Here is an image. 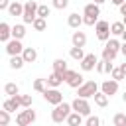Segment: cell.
Returning a JSON list of instances; mask_svg holds the SVG:
<instances>
[{
    "instance_id": "obj_1",
    "label": "cell",
    "mask_w": 126,
    "mask_h": 126,
    "mask_svg": "<svg viewBox=\"0 0 126 126\" xmlns=\"http://www.w3.org/2000/svg\"><path fill=\"white\" fill-rule=\"evenodd\" d=\"M73 112V106L69 104V102H59V104H55V108L51 110V120L55 122V124H61V122H65L67 120V116Z\"/></svg>"
},
{
    "instance_id": "obj_2",
    "label": "cell",
    "mask_w": 126,
    "mask_h": 126,
    "mask_svg": "<svg viewBox=\"0 0 126 126\" xmlns=\"http://www.w3.org/2000/svg\"><path fill=\"white\" fill-rule=\"evenodd\" d=\"M37 8H39V4L35 0H28L24 4V14H22L24 24H33V20L37 18Z\"/></svg>"
},
{
    "instance_id": "obj_3",
    "label": "cell",
    "mask_w": 126,
    "mask_h": 126,
    "mask_svg": "<svg viewBox=\"0 0 126 126\" xmlns=\"http://www.w3.org/2000/svg\"><path fill=\"white\" fill-rule=\"evenodd\" d=\"M63 79H65V83H67L71 89H79V87L85 83V77H83L81 73H77V71H71V69H67V71L63 73Z\"/></svg>"
},
{
    "instance_id": "obj_4",
    "label": "cell",
    "mask_w": 126,
    "mask_h": 126,
    "mask_svg": "<svg viewBox=\"0 0 126 126\" xmlns=\"http://www.w3.org/2000/svg\"><path fill=\"white\" fill-rule=\"evenodd\" d=\"M96 91H98V85H96L94 81H85V83L77 89V96H83V98H93Z\"/></svg>"
},
{
    "instance_id": "obj_5",
    "label": "cell",
    "mask_w": 126,
    "mask_h": 126,
    "mask_svg": "<svg viewBox=\"0 0 126 126\" xmlns=\"http://www.w3.org/2000/svg\"><path fill=\"white\" fill-rule=\"evenodd\" d=\"M94 32H96V37H98L100 41H108L110 35H112V32H110V24H108L106 20H98L96 26H94Z\"/></svg>"
},
{
    "instance_id": "obj_6",
    "label": "cell",
    "mask_w": 126,
    "mask_h": 126,
    "mask_svg": "<svg viewBox=\"0 0 126 126\" xmlns=\"http://www.w3.org/2000/svg\"><path fill=\"white\" fill-rule=\"evenodd\" d=\"M33 122H35V110H32V106H28L26 110H22L16 116V124L18 126H30Z\"/></svg>"
},
{
    "instance_id": "obj_7",
    "label": "cell",
    "mask_w": 126,
    "mask_h": 126,
    "mask_svg": "<svg viewBox=\"0 0 126 126\" xmlns=\"http://www.w3.org/2000/svg\"><path fill=\"white\" fill-rule=\"evenodd\" d=\"M43 98L49 102V104H59V102H63V94H61V91L57 89V87H47L45 91H43Z\"/></svg>"
},
{
    "instance_id": "obj_8",
    "label": "cell",
    "mask_w": 126,
    "mask_h": 126,
    "mask_svg": "<svg viewBox=\"0 0 126 126\" xmlns=\"http://www.w3.org/2000/svg\"><path fill=\"white\" fill-rule=\"evenodd\" d=\"M71 106H73V110L81 112L83 116H89V114H91V104H89V98L77 96V98H75V100L71 102Z\"/></svg>"
},
{
    "instance_id": "obj_9",
    "label": "cell",
    "mask_w": 126,
    "mask_h": 126,
    "mask_svg": "<svg viewBox=\"0 0 126 126\" xmlns=\"http://www.w3.org/2000/svg\"><path fill=\"white\" fill-rule=\"evenodd\" d=\"M79 63H81V69H83V71H94V69H96L98 59H96V55H94V53H87Z\"/></svg>"
},
{
    "instance_id": "obj_10",
    "label": "cell",
    "mask_w": 126,
    "mask_h": 126,
    "mask_svg": "<svg viewBox=\"0 0 126 126\" xmlns=\"http://www.w3.org/2000/svg\"><path fill=\"white\" fill-rule=\"evenodd\" d=\"M22 51H24L22 39H16V37H12V39L6 43V53H8V55H22Z\"/></svg>"
},
{
    "instance_id": "obj_11",
    "label": "cell",
    "mask_w": 126,
    "mask_h": 126,
    "mask_svg": "<svg viewBox=\"0 0 126 126\" xmlns=\"http://www.w3.org/2000/svg\"><path fill=\"white\" fill-rule=\"evenodd\" d=\"M22 106V100H20V94H14V96H8L4 102H2V108H6L8 112H16L18 108Z\"/></svg>"
},
{
    "instance_id": "obj_12",
    "label": "cell",
    "mask_w": 126,
    "mask_h": 126,
    "mask_svg": "<svg viewBox=\"0 0 126 126\" xmlns=\"http://www.w3.org/2000/svg\"><path fill=\"white\" fill-rule=\"evenodd\" d=\"M100 91L106 93L108 96L116 94V93H118V81H116V79H108V81H104V83L100 85Z\"/></svg>"
},
{
    "instance_id": "obj_13",
    "label": "cell",
    "mask_w": 126,
    "mask_h": 126,
    "mask_svg": "<svg viewBox=\"0 0 126 126\" xmlns=\"http://www.w3.org/2000/svg\"><path fill=\"white\" fill-rule=\"evenodd\" d=\"M71 43L73 45H77V47H85L87 45V35H85V32H73V35H71Z\"/></svg>"
},
{
    "instance_id": "obj_14",
    "label": "cell",
    "mask_w": 126,
    "mask_h": 126,
    "mask_svg": "<svg viewBox=\"0 0 126 126\" xmlns=\"http://www.w3.org/2000/svg\"><path fill=\"white\" fill-rule=\"evenodd\" d=\"M83 14H85V16H100V4H96V2H89V4H85Z\"/></svg>"
},
{
    "instance_id": "obj_15",
    "label": "cell",
    "mask_w": 126,
    "mask_h": 126,
    "mask_svg": "<svg viewBox=\"0 0 126 126\" xmlns=\"http://www.w3.org/2000/svg\"><path fill=\"white\" fill-rule=\"evenodd\" d=\"M10 37H12V26L6 24V22H2V24H0V41L8 43Z\"/></svg>"
},
{
    "instance_id": "obj_16",
    "label": "cell",
    "mask_w": 126,
    "mask_h": 126,
    "mask_svg": "<svg viewBox=\"0 0 126 126\" xmlns=\"http://www.w3.org/2000/svg\"><path fill=\"white\" fill-rule=\"evenodd\" d=\"M67 24H69V28H73V30H79V28L83 26V16H79L77 12H73V14H69V18H67Z\"/></svg>"
},
{
    "instance_id": "obj_17",
    "label": "cell",
    "mask_w": 126,
    "mask_h": 126,
    "mask_svg": "<svg viewBox=\"0 0 126 126\" xmlns=\"http://www.w3.org/2000/svg\"><path fill=\"white\" fill-rule=\"evenodd\" d=\"M118 53H120L118 49H114V47H110V45L104 43V47H102V59H106V61H114Z\"/></svg>"
},
{
    "instance_id": "obj_18",
    "label": "cell",
    "mask_w": 126,
    "mask_h": 126,
    "mask_svg": "<svg viewBox=\"0 0 126 126\" xmlns=\"http://www.w3.org/2000/svg\"><path fill=\"white\" fill-rule=\"evenodd\" d=\"M24 65H26V59H24L22 55H10V69L20 71Z\"/></svg>"
},
{
    "instance_id": "obj_19",
    "label": "cell",
    "mask_w": 126,
    "mask_h": 126,
    "mask_svg": "<svg viewBox=\"0 0 126 126\" xmlns=\"http://www.w3.org/2000/svg\"><path fill=\"white\" fill-rule=\"evenodd\" d=\"M93 98H94V104H96V106H100V108H104V106L108 104V98H110V96H108L106 93H102V91H96Z\"/></svg>"
},
{
    "instance_id": "obj_20",
    "label": "cell",
    "mask_w": 126,
    "mask_h": 126,
    "mask_svg": "<svg viewBox=\"0 0 126 126\" xmlns=\"http://www.w3.org/2000/svg\"><path fill=\"white\" fill-rule=\"evenodd\" d=\"M69 126H81L83 124V114L81 112H77V110H73L69 116H67V120H65Z\"/></svg>"
},
{
    "instance_id": "obj_21",
    "label": "cell",
    "mask_w": 126,
    "mask_h": 126,
    "mask_svg": "<svg viewBox=\"0 0 126 126\" xmlns=\"http://www.w3.org/2000/svg\"><path fill=\"white\" fill-rule=\"evenodd\" d=\"M8 14H10V16H22V14H24V4H20L18 0L10 2V6H8Z\"/></svg>"
},
{
    "instance_id": "obj_22",
    "label": "cell",
    "mask_w": 126,
    "mask_h": 126,
    "mask_svg": "<svg viewBox=\"0 0 126 126\" xmlns=\"http://www.w3.org/2000/svg\"><path fill=\"white\" fill-rule=\"evenodd\" d=\"M22 57L26 59V63H33V61L37 59V51H35V47H24Z\"/></svg>"
},
{
    "instance_id": "obj_23",
    "label": "cell",
    "mask_w": 126,
    "mask_h": 126,
    "mask_svg": "<svg viewBox=\"0 0 126 126\" xmlns=\"http://www.w3.org/2000/svg\"><path fill=\"white\" fill-rule=\"evenodd\" d=\"M63 81H65V79H63V75L53 71V73L47 77V87H57V89H59V85H61Z\"/></svg>"
},
{
    "instance_id": "obj_24",
    "label": "cell",
    "mask_w": 126,
    "mask_h": 126,
    "mask_svg": "<svg viewBox=\"0 0 126 126\" xmlns=\"http://www.w3.org/2000/svg\"><path fill=\"white\" fill-rule=\"evenodd\" d=\"M124 30H126L124 22H112V24H110V32H112V35H114V37L122 35V33H124Z\"/></svg>"
},
{
    "instance_id": "obj_25",
    "label": "cell",
    "mask_w": 126,
    "mask_h": 126,
    "mask_svg": "<svg viewBox=\"0 0 126 126\" xmlns=\"http://www.w3.org/2000/svg\"><path fill=\"white\" fill-rule=\"evenodd\" d=\"M24 35H26V26H24V24H16V26H12V37L22 39Z\"/></svg>"
},
{
    "instance_id": "obj_26",
    "label": "cell",
    "mask_w": 126,
    "mask_h": 126,
    "mask_svg": "<svg viewBox=\"0 0 126 126\" xmlns=\"http://www.w3.org/2000/svg\"><path fill=\"white\" fill-rule=\"evenodd\" d=\"M67 69H69V67H67V61H65V59H55V61H53V71H55V73H61V75H63Z\"/></svg>"
},
{
    "instance_id": "obj_27",
    "label": "cell",
    "mask_w": 126,
    "mask_h": 126,
    "mask_svg": "<svg viewBox=\"0 0 126 126\" xmlns=\"http://www.w3.org/2000/svg\"><path fill=\"white\" fill-rule=\"evenodd\" d=\"M32 26H33V30H35V32H43V30L47 28V18H39V16H37V18L33 20V24H32Z\"/></svg>"
},
{
    "instance_id": "obj_28",
    "label": "cell",
    "mask_w": 126,
    "mask_h": 126,
    "mask_svg": "<svg viewBox=\"0 0 126 126\" xmlns=\"http://www.w3.org/2000/svg\"><path fill=\"white\" fill-rule=\"evenodd\" d=\"M69 55H71V59H75V61H81V59L85 57V53H83V47H77V45H73V47H71Z\"/></svg>"
},
{
    "instance_id": "obj_29",
    "label": "cell",
    "mask_w": 126,
    "mask_h": 126,
    "mask_svg": "<svg viewBox=\"0 0 126 126\" xmlns=\"http://www.w3.org/2000/svg\"><path fill=\"white\" fill-rule=\"evenodd\" d=\"M4 93H6L8 96H14V94H20V89H18L16 83H6V85H4Z\"/></svg>"
},
{
    "instance_id": "obj_30",
    "label": "cell",
    "mask_w": 126,
    "mask_h": 126,
    "mask_svg": "<svg viewBox=\"0 0 126 126\" xmlns=\"http://www.w3.org/2000/svg\"><path fill=\"white\" fill-rule=\"evenodd\" d=\"M45 89H47V79H35L33 81V91H37V93L43 94Z\"/></svg>"
},
{
    "instance_id": "obj_31",
    "label": "cell",
    "mask_w": 126,
    "mask_h": 126,
    "mask_svg": "<svg viewBox=\"0 0 126 126\" xmlns=\"http://www.w3.org/2000/svg\"><path fill=\"white\" fill-rule=\"evenodd\" d=\"M112 124H114V126H126V114H122V112L114 114V118H112Z\"/></svg>"
},
{
    "instance_id": "obj_32",
    "label": "cell",
    "mask_w": 126,
    "mask_h": 126,
    "mask_svg": "<svg viewBox=\"0 0 126 126\" xmlns=\"http://www.w3.org/2000/svg\"><path fill=\"white\" fill-rule=\"evenodd\" d=\"M110 77H112V79H116V81L120 83V81H122V79L126 77V73H124V71H122L120 67H114V69H112V73H110Z\"/></svg>"
},
{
    "instance_id": "obj_33",
    "label": "cell",
    "mask_w": 126,
    "mask_h": 126,
    "mask_svg": "<svg viewBox=\"0 0 126 126\" xmlns=\"http://www.w3.org/2000/svg\"><path fill=\"white\" fill-rule=\"evenodd\" d=\"M49 14H51V8L45 6V4H39V8H37V16H39V18H47Z\"/></svg>"
},
{
    "instance_id": "obj_34",
    "label": "cell",
    "mask_w": 126,
    "mask_h": 126,
    "mask_svg": "<svg viewBox=\"0 0 126 126\" xmlns=\"http://www.w3.org/2000/svg\"><path fill=\"white\" fill-rule=\"evenodd\" d=\"M0 124H2V126H8V124H10V112H8L6 108L0 110Z\"/></svg>"
},
{
    "instance_id": "obj_35",
    "label": "cell",
    "mask_w": 126,
    "mask_h": 126,
    "mask_svg": "<svg viewBox=\"0 0 126 126\" xmlns=\"http://www.w3.org/2000/svg\"><path fill=\"white\" fill-rule=\"evenodd\" d=\"M51 6L55 10H65L69 6V0H51Z\"/></svg>"
},
{
    "instance_id": "obj_36",
    "label": "cell",
    "mask_w": 126,
    "mask_h": 126,
    "mask_svg": "<svg viewBox=\"0 0 126 126\" xmlns=\"http://www.w3.org/2000/svg\"><path fill=\"white\" fill-rule=\"evenodd\" d=\"M96 22H98V16H85L83 14V24L85 26H96Z\"/></svg>"
},
{
    "instance_id": "obj_37",
    "label": "cell",
    "mask_w": 126,
    "mask_h": 126,
    "mask_svg": "<svg viewBox=\"0 0 126 126\" xmlns=\"http://www.w3.org/2000/svg\"><path fill=\"white\" fill-rule=\"evenodd\" d=\"M20 100H22V106H24V108H28V106H32V102H33V98H32V94H20Z\"/></svg>"
},
{
    "instance_id": "obj_38",
    "label": "cell",
    "mask_w": 126,
    "mask_h": 126,
    "mask_svg": "<svg viewBox=\"0 0 126 126\" xmlns=\"http://www.w3.org/2000/svg\"><path fill=\"white\" fill-rule=\"evenodd\" d=\"M85 124H87V126H98V124H100V118H98V116H91V114H89V116H87V120H85Z\"/></svg>"
},
{
    "instance_id": "obj_39",
    "label": "cell",
    "mask_w": 126,
    "mask_h": 126,
    "mask_svg": "<svg viewBox=\"0 0 126 126\" xmlns=\"http://www.w3.org/2000/svg\"><path fill=\"white\" fill-rule=\"evenodd\" d=\"M94 71H96V73H100V75H102V73H106V59H100V61L96 63V69H94Z\"/></svg>"
},
{
    "instance_id": "obj_40",
    "label": "cell",
    "mask_w": 126,
    "mask_h": 126,
    "mask_svg": "<svg viewBox=\"0 0 126 126\" xmlns=\"http://www.w3.org/2000/svg\"><path fill=\"white\" fill-rule=\"evenodd\" d=\"M10 6V0H0V10H8Z\"/></svg>"
},
{
    "instance_id": "obj_41",
    "label": "cell",
    "mask_w": 126,
    "mask_h": 126,
    "mask_svg": "<svg viewBox=\"0 0 126 126\" xmlns=\"http://www.w3.org/2000/svg\"><path fill=\"white\" fill-rule=\"evenodd\" d=\"M118 10H120V14H122V16H126V2H124V4H120V6H118Z\"/></svg>"
},
{
    "instance_id": "obj_42",
    "label": "cell",
    "mask_w": 126,
    "mask_h": 126,
    "mask_svg": "<svg viewBox=\"0 0 126 126\" xmlns=\"http://www.w3.org/2000/svg\"><path fill=\"white\" fill-rule=\"evenodd\" d=\"M120 53L126 57V41H122V45H120Z\"/></svg>"
},
{
    "instance_id": "obj_43",
    "label": "cell",
    "mask_w": 126,
    "mask_h": 126,
    "mask_svg": "<svg viewBox=\"0 0 126 126\" xmlns=\"http://www.w3.org/2000/svg\"><path fill=\"white\" fill-rule=\"evenodd\" d=\"M110 2H112V4H114V6H120V4H124V2H126V0H110Z\"/></svg>"
},
{
    "instance_id": "obj_44",
    "label": "cell",
    "mask_w": 126,
    "mask_h": 126,
    "mask_svg": "<svg viewBox=\"0 0 126 126\" xmlns=\"http://www.w3.org/2000/svg\"><path fill=\"white\" fill-rule=\"evenodd\" d=\"M120 69H122V71L126 73V63H122V65H120Z\"/></svg>"
},
{
    "instance_id": "obj_45",
    "label": "cell",
    "mask_w": 126,
    "mask_h": 126,
    "mask_svg": "<svg viewBox=\"0 0 126 126\" xmlns=\"http://www.w3.org/2000/svg\"><path fill=\"white\" fill-rule=\"evenodd\" d=\"M120 37H122V41H126V30H124V33H122Z\"/></svg>"
},
{
    "instance_id": "obj_46",
    "label": "cell",
    "mask_w": 126,
    "mask_h": 126,
    "mask_svg": "<svg viewBox=\"0 0 126 126\" xmlns=\"http://www.w3.org/2000/svg\"><path fill=\"white\" fill-rule=\"evenodd\" d=\"M93 2H96V4H104L106 0H93Z\"/></svg>"
},
{
    "instance_id": "obj_47",
    "label": "cell",
    "mask_w": 126,
    "mask_h": 126,
    "mask_svg": "<svg viewBox=\"0 0 126 126\" xmlns=\"http://www.w3.org/2000/svg\"><path fill=\"white\" fill-rule=\"evenodd\" d=\"M122 100H124V102H126V91H124V93H122Z\"/></svg>"
},
{
    "instance_id": "obj_48",
    "label": "cell",
    "mask_w": 126,
    "mask_h": 126,
    "mask_svg": "<svg viewBox=\"0 0 126 126\" xmlns=\"http://www.w3.org/2000/svg\"><path fill=\"white\" fill-rule=\"evenodd\" d=\"M122 22H124V26H126V16H124V20H122Z\"/></svg>"
}]
</instances>
